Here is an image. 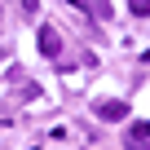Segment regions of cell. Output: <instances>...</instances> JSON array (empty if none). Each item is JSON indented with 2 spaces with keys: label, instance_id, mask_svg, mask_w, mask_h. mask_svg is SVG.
I'll return each instance as SVG.
<instances>
[{
  "label": "cell",
  "instance_id": "obj_7",
  "mask_svg": "<svg viewBox=\"0 0 150 150\" xmlns=\"http://www.w3.org/2000/svg\"><path fill=\"white\" fill-rule=\"evenodd\" d=\"M146 57H150V53H146Z\"/></svg>",
  "mask_w": 150,
  "mask_h": 150
},
{
  "label": "cell",
  "instance_id": "obj_6",
  "mask_svg": "<svg viewBox=\"0 0 150 150\" xmlns=\"http://www.w3.org/2000/svg\"><path fill=\"white\" fill-rule=\"evenodd\" d=\"M22 5H27V9H35V0H22Z\"/></svg>",
  "mask_w": 150,
  "mask_h": 150
},
{
  "label": "cell",
  "instance_id": "obj_4",
  "mask_svg": "<svg viewBox=\"0 0 150 150\" xmlns=\"http://www.w3.org/2000/svg\"><path fill=\"white\" fill-rule=\"evenodd\" d=\"M128 9L132 13H150V0H128Z\"/></svg>",
  "mask_w": 150,
  "mask_h": 150
},
{
  "label": "cell",
  "instance_id": "obj_1",
  "mask_svg": "<svg viewBox=\"0 0 150 150\" xmlns=\"http://www.w3.org/2000/svg\"><path fill=\"white\" fill-rule=\"evenodd\" d=\"M124 146L128 150H150V124H128L124 128Z\"/></svg>",
  "mask_w": 150,
  "mask_h": 150
},
{
  "label": "cell",
  "instance_id": "obj_2",
  "mask_svg": "<svg viewBox=\"0 0 150 150\" xmlns=\"http://www.w3.org/2000/svg\"><path fill=\"white\" fill-rule=\"evenodd\" d=\"M40 53H44V57H53V53H57V35H53L49 27H40Z\"/></svg>",
  "mask_w": 150,
  "mask_h": 150
},
{
  "label": "cell",
  "instance_id": "obj_3",
  "mask_svg": "<svg viewBox=\"0 0 150 150\" xmlns=\"http://www.w3.org/2000/svg\"><path fill=\"white\" fill-rule=\"evenodd\" d=\"M97 115L102 119H124V102H97Z\"/></svg>",
  "mask_w": 150,
  "mask_h": 150
},
{
  "label": "cell",
  "instance_id": "obj_5",
  "mask_svg": "<svg viewBox=\"0 0 150 150\" xmlns=\"http://www.w3.org/2000/svg\"><path fill=\"white\" fill-rule=\"evenodd\" d=\"M71 5H80V9H88V0H71Z\"/></svg>",
  "mask_w": 150,
  "mask_h": 150
}]
</instances>
